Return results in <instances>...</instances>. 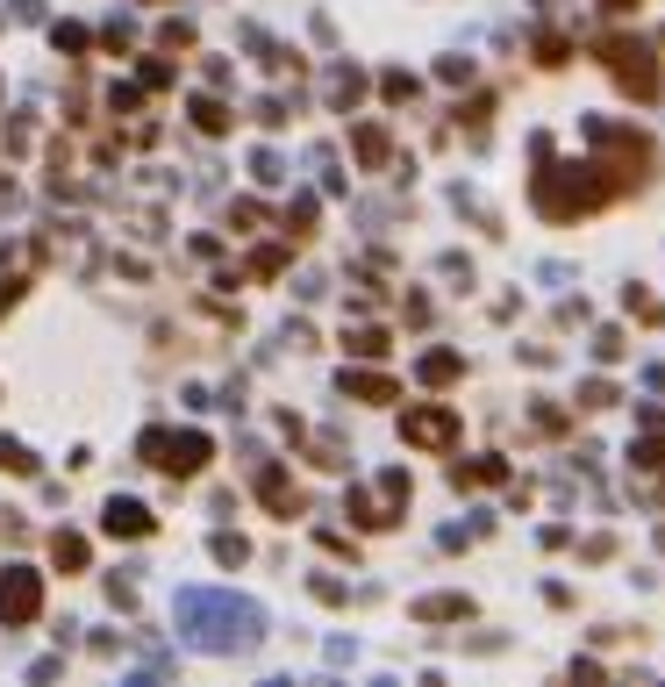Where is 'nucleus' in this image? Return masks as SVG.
Listing matches in <instances>:
<instances>
[{
	"label": "nucleus",
	"mask_w": 665,
	"mask_h": 687,
	"mask_svg": "<svg viewBox=\"0 0 665 687\" xmlns=\"http://www.w3.org/2000/svg\"><path fill=\"white\" fill-rule=\"evenodd\" d=\"M180 623H187L208 652H236V645L258 637V608H251V601H229V594H187V601H180Z\"/></svg>",
	"instance_id": "1"
},
{
	"label": "nucleus",
	"mask_w": 665,
	"mask_h": 687,
	"mask_svg": "<svg viewBox=\"0 0 665 687\" xmlns=\"http://www.w3.org/2000/svg\"><path fill=\"white\" fill-rule=\"evenodd\" d=\"M608 65H615V79L637 100H659V58L644 43H608Z\"/></svg>",
	"instance_id": "2"
},
{
	"label": "nucleus",
	"mask_w": 665,
	"mask_h": 687,
	"mask_svg": "<svg viewBox=\"0 0 665 687\" xmlns=\"http://www.w3.org/2000/svg\"><path fill=\"white\" fill-rule=\"evenodd\" d=\"M143 451H151V466H165V473H200L208 466V437H165V430H151L143 437Z\"/></svg>",
	"instance_id": "3"
},
{
	"label": "nucleus",
	"mask_w": 665,
	"mask_h": 687,
	"mask_svg": "<svg viewBox=\"0 0 665 687\" xmlns=\"http://www.w3.org/2000/svg\"><path fill=\"white\" fill-rule=\"evenodd\" d=\"M401 437H408V444H422V451H444V444L458 437V415H451V408H408Z\"/></svg>",
	"instance_id": "4"
},
{
	"label": "nucleus",
	"mask_w": 665,
	"mask_h": 687,
	"mask_svg": "<svg viewBox=\"0 0 665 687\" xmlns=\"http://www.w3.org/2000/svg\"><path fill=\"white\" fill-rule=\"evenodd\" d=\"M36 608H43V588H36V573H29V566H14V573L0 580V616H7V623H29Z\"/></svg>",
	"instance_id": "5"
},
{
	"label": "nucleus",
	"mask_w": 665,
	"mask_h": 687,
	"mask_svg": "<svg viewBox=\"0 0 665 687\" xmlns=\"http://www.w3.org/2000/svg\"><path fill=\"white\" fill-rule=\"evenodd\" d=\"M107 530H115V537H143V530H151L143 501H122V494H115V501H107Z\"/></svg>",
	"instance_id": "6"
},
{
	"label": "nucleus",
	"mask_w": 665,
	"mask_h": 687,
	"mask_svg": "<svg viewBox=\"0 0 665 687\" xmlns=\"http://www.w3.org/2000/svg\"><path fill=\"white\" fill-rule=\"evenodd\" d=\"M344 387L358 394V401H386V394H393V387L380 380V373H358V380H344Z\"/></svg>",
	"instance_id": "7"
},
{
	"label": "nucleus",
	"mask_w": 665,
	"mask_h": 687,
	"mask_svg": "<svg viewBox=\"0 0 665 687\" xmlns=\"http://www.w3.org/2000/svg\"><path fill=\"white\" fill-rule=\"evenodd\" d=\"M344 344H351V351H358V358H380V351H386V337H380V330H351V337H344Z\"/></svg>",
	"instance_id": "8"
},
{
	"label": "nucleus",
	"mask_w": 665,
	"mask_h": 687,
	"mask_svg": "<svg viewBox=\"0 0 665 687\" xmlns=\"http://www.w3.org/2000/svg\"><path fill=\"white\" fill-rule=\"evenodd\" d=\"M630 459H637V466H644V473H659V466H665V437H644V444H637V451H630Z\"/></svg>",
	"instance_id": "9"
},
{
	"label": "nucleus",
	"mask_w": 665,
	"mask_h": 687,
	"mask_svg": "<svg viewBox=\"0 0 665 687\" xmlns=\"http://www.w3.org/2000/svg\"><path fill=\"white\" fill-rule=\"evenodd\" d=\"M451 373H458V358H451V351H437V358H422V380H437V387H444Z\"/></svg>",
	"instance_id": "10"
},
{
	"label": "nucleus",
	"mask_w": 665,
	"mask_h": 687,
	"mask_svg": "<svg viewBox=\"0 0 665 687\" xmlns=\"http://www.w3.org/2000/svg\"><path fill=\"white\" fill-rule=\"evenodd\" d=\"M193 122H200V129H222V122H229V115H222V107H215V100H193Z\"/></svg>",
	"instance_id": "11"
},
{
	"label": "nucleus",
	"mask_w": 665,
	"mask_h": 687,
	"mask_svg": "<svg viewBox=\"0 0 665 687\" xmlns=\"http://www.w3.org/2000/svg\"><path fill=\"white\" fill-rule=\"evenodd\" d=\"M58 566H87V544L79 537H58Z\"/></svg>",
	"instance_id": "12"
},
{
	"label": "nucleus",
	"mask_w": 665,
	"mask_h": 687,
	"mask_svg": "<svg viewBox=\"0 0 665 687\" xmlns=\"http://www.w3.org/2000/svg\"><path fill=\"white\" fill-rule=\"evenodd\" d=\"M608 7H637V0H608Z\"/></svg>",
	"instance_id": "13"
}]
</instances>
